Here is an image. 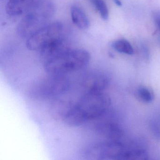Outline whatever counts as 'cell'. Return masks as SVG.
<instances>
[{
	"mask_svg": "<svg viewBox=\"0 0 160 160\" xmlns=\"http://www.w3.org/2000/svg\"><path fill=\"white\" fill-rule=\"evenodd\" d=\"M90 55L84 49H70L42 61V78L39 80L58 78L88 68Z\"/></svg>",
	"mask_w": 160,
	"mask_h": 160,
	"instance_id": "cell-1",
	"label": "cell"
},
{
	"mask_svg": "<svg viewBox=\"0 0 160 160\" xmlns=\"http://www.w3.org/2000/svg\"><path fill=\"white\" fill-rule=\"evenodd\" d=\"M55 7L51 2L44 1L30 9L17 26L20 37L28 38L34 32L48 24L55 13Z\"/></svg>",
	"mask_w": 160,
	"mask_h": 160,
	"instance_id": "cell-2",
	"label": "cell"
},
{
	"mask_svg": "<svg viewBox=\"0 0 160 160\" xmlns=\"http://www.w3.org/2000/svg\"><path fill=\"white\" fill-rule=\"evenodd\" d=\"M64 27L59 22L48 23L30 36L26 42L32 51L40 50L52 42L64 36Z\"/></svg>",
	"mask_w": 160,
	"mask_h": 160,
	"instance_id": "cell-3",
	"label": "cell"
},
{
	"mask_svg": "<svg viewBox=\"0 0 160 160\" xmlns=\"http://www.w3.org/2000/svg\"><path fill=\"white\" fill-rule=\"evenodd\" d=\"M70 49L69 44L63 36L48 44L39 51L42 61H44Z\"/></svg>",
	"mask_w": 160,
	"mask_h": 160,
	"instance_id": "cell-4",
	"label": "cell"
},
{
	"mask_svg": "<svg viewBox=\"0 0 160 160\" xmlns=\"http://www.w3.org/2000/svg\"><path fill=\"white\" fill-rule=\"evenodd\" d=\"M45 0H9L6 6L7 14L17 16L25 14L30 9Z\"/></svg>",
	"mask_w": 160,
	"mask_h": 160,
	"instance_id": "cell-5",
	"label": "cell"
},
{
	"mask_svg": "<svg viewBox=\"0 0 160 160\" xmlns=\"http://www.w3.org/2000/svg\"><path fill=\"white\" fill-rule=\"evenodd\" d=\"M71 15L73 23L81 30H87L89 28L90 21L88 16L81 8L73 5L71 8Z\"/></svg>",
	"mask_w": 160,
	"mask_h": 160,
	"instance_id": "cell-6",
	"label": "cell"
},
{
	"mask_svg": "<svg viewBox=\"0 0 160 160\" xmlns=\"http://www.w3.org/2000/svg\"><path fill=\"white\" fill-rule=\"evenodd\" d=\"M111 47L116 51L119 53L132 55L134 54V50L131 44L125 40H119L111 44Z\"/></svg>",
	"mask_w": 160,
	"mask_h": 160,
	"instance_id": "cell-7",
	"label": "cell"
},
{
	"mask_svg": "<svg viewBox=\"0 0 160 160\" xmlns=\"http://www.w3.org/2000/svg\"><path fill=\"white\" fill-rule=\"evenodd\" d=\"M137 95L138 99L145 103L151 102L153 99V94L151 91L147 87H139L138 89Z\"/></svg>",
	"mask_w": 160,
	"mask_h": 160,
	"instance_id": "cell-8",
	"label": "cell"
},
{
	"mask_svg": "<svg viewBox=\"0 0 160 160\" xmlns=\"http://www.w3.org/2000/svg\"><path fill=\"white\" fill-rule=\"evenodd\" d=\"M91 1L99 12L102 18L107 20L108 18V9L104 0H91Z\"/></svg>",
	"mask_w": 160,
	"mask_h": 160,
	"instance_id": "cell-9",
	"label": "cell"
},
{
	"mask_svg": "<svg viewBox=\"0 0 160 160\" xmlns=\"http://www.w3.org/2000/svg\"><path fill=\"white\" fill-rule=\"evenodd\" d=\"M153 19L155 24L160 30V12H155L153 14Z\"/></svg>",
	"mask_w": 160,
	"mask_h": 160,
	"instance_id": "cell-10",
	"label": "cell"
},
{
	"mask_svg": "<svg viewBox=\"0 0 160 160\" xmlns=\"http://www.w3.org/2000/svg\"><path fill=\"white\" fill-rule=\"evenodd\" d=\"M113 1H114V2H115V4H116V5H118V6H121L122 3L120 0H113Z\"/></svg>",
	"mask_w": 160,
	"mask_h": 160,
	"instance_id": "cell-11",
	"label": "cell"
},
{
	"mask_svg": "<svg viewBox=\"0 0 160 160\" xmlns=\"http://www.w3.org/2000/svg\"></svg>",
	"mask_w": 160,
	"mask_h": 160,
	"instance_id": "cell-12",
	"label": "cell"
}]
</instances>
